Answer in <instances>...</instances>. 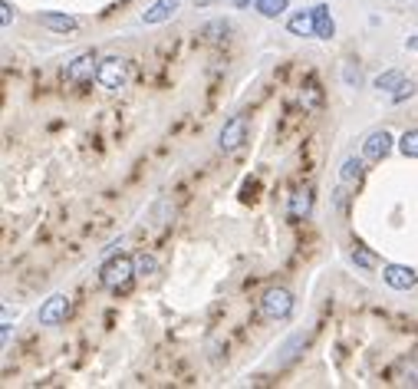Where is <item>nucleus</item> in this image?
Here are the masks:
<instances>
[{
  "label": "nucleus",
  "mask_w": 418,
  "mask_h": 389,
  "mask_svg": "<svg viewBox=\"0 0 418 389\" xmlns=\"http://www.w3.org/2000/svg\"><path fill=\"white\" fill-rule=\"evenodd\" d=\"M37 20H40V27L53 30V33H76V30H79V20L76 17H69V13H57V10H43Z\"/></svg>",
  "instance_id": "obj_9"
},
{
  "label": "nucleus",
  "mask_w": 418,
  "mask_h": 389,
  "mask_svg": "<svg viewBox=\"0 0 418 389\" xmlns=\"http://www.w3.org/2000/svg\"><path fill=\"white\" fill-rule=\"evenodd\" d=\"M135 277V261L125 254H115L109 257L103 264V271H99V284L105 287V291H125V287L132 284Z\"/></svg>",
  "instance_id": "obj_1"
},
{
  "label": "nucleus",
  "mask_w": 418,
  "mask_h": 389,
  "mask_svg": "<svg viewBox=\"0 0 418 389\" xmlns=\"http://www.w3.org/2000/svg\"><path fill=\"white\" fill-rule=\"evenodd\" d=\"M352 264L356 267H366V271H376L379 267V261H376V254L372 251H366V247H352Z\"/></svg>",
  "instance_id": "obj_20"
},
{
  "label": "nucleus",
  "mask_w": 418,
  "mask_h": 389,
  "mask_svg": "<svg viewBox=\"0 0 418 389\" xmlns=\"http://www.w3.org/2000/svg\"><path fill=\"white\" fill-rule=\"evenodd\" d=\"M362 171H366V159H362V155H349V159L339 165V181H342V188H352V185H359Z\"/></svg>",
  "instance_id": "obj_11"
},
{
  "label": "nucleus",
  "mask_w": 418,
  "mask_h": 389,
  "mask_svg": "<svg viewBox=\"0 0 418 389\" xmlns=\"http://www.w3.org/2000/svg\"><path fill=\"white\" fill-rule=\"evenodd\" d=\"M66 313H69V297L66 294H53L47 300V304L40 307V323H43V327H57V323H63L66 320Z\"/></svg>",
  "instance_id": "obj_8"
},
{
  "label": "nucleus",
  "mask_w": 418,
  "mask_h": 389,
  "mask_svg": "<svg viewBox=\"0 0 418 389\" xmlns=\"http://www.w3.org/2000/svg\"><path fill=\"white\" fill-rule=\"evenodd\" d=\"M95 77H99V57L95 53H79L73 63H66V79L73 86L93 83Z\"/></svg>",
  "instance_id": "obj_4"
},
{
  "label": "nucleus",
  "mask_w": 418,
  "mask_h": 389,
  "mask_svg": "<svg viewBox=\"0 0 418 389\" xmlns=\"http://www.w3.org/2000/svg\"><path fill=\"white\" fill-rule=\"evenodd\" d=\"M10 20H13V7L10 0H0V27H10Z\"/></svg>",
  "instance_id": "obj_25"
},
{
  "label": "nucleus",
  "mask_w": 418,
  "mask_h": 389,
  "mask_svg": "<svg viewBox=\"0 0 418 389\" xmlns=\"http://www.w3.org/2000/svg\"><path fill=\"white\" fill-rule=\"evenodd\" d=\"M208 4H214V0H195V7H208Z\"/></svg>",
  "instance_id": "obj_27"
},
{
  "label": "nucleus",
  "mask_w": 418,
  "mask_h": 389,
  "mask_svg": "<svg viewBox=\"0 0 418 389\" xmlns=\"http://www.w3.org/2000/svg\"><path fill=\"white\" fill-rule=\"evenodd\" d=\"M320 103H323V93H320V86L310 79V83L303 86V93H300V106H303V109H316Z\"/></svg>",
  "instance_id": "obj_18"
},
{
  "label": "nucleus",
  "mask_w": 418,
  "mask_h": 389,
  "mask_svg": "<svg viewBox=\"0 0 418 389\" xmlns=\"http://www.w3.org/2000/svg\"><path fill=\"white\" fill-rule=\"evenodd\" d=\"M178 7H181V0H155L149 10H142V23H149V27L165 23V20H171L178 13Z\"/></svg>",
  "instance_id": "obj_10"
},
{
  "label": "nucleus",
  "mask_w": 418,
  "mask_h": 389,
  "mask_svg": "<svg viewBox=\"0 0 418 389\" xmlns=\"http://www.w3.org/2000/svg\"><path fill=\"white\" fill-rule=\"evenodd\" d=\"M310 208H313V191H310V188L296 191V195H294V205H290V218H294V221L306 218V215H310Z\"/></svg>",
  "instance_id": "obj_15"
},
{
  "label": "nucleus",
  "mask_w": 418,
  "mask_h": 389,
  "mask_svg": "<svg viewBox=\"0 0 418 389\" xmlns=\"http://www.w3.org/2000/svg\"><path fill=\"white\" fill-rule=\"evenodd\" d=\"M129 77H132L129 60H122V57H105V60H99V77H95V83L103 86V89H109V93H119V89H125V86H129Z\"/></svg>",
  "instance_id": "obj_2"
},
{
  "label": "nucleus",
  "mask_w": 418,
  "mask_h": 389,
  "mask_svg": "<svg viewBox=\"0 0 418 389\" xmlns=\"http://www.w3.org/2000/svg\"><path fill=\"white\" fill-rule=\"evenodd\" d=\"M415 93V83H402L395 93H392V103H402V99H409V96Z\"/></svg>",
  "instance_id": "obj_23"
},
{
  "label": "nucleus",
  "mask_w": 418,
  "mask_h": 389,
  "mask_svg": "<svg viewBox=\"0 0 418 389\" xmlns=\"http://www.w3.org/2000/svg\"><path fill=\"white\" fill-rule=\"evenodd\" d=\"M392 133L389 129H376V133H369L366 139H362V159L366 162H382L385 155L392 152Z\"/></svg>",
  "instance_id": "obj_6"
},
{
  "label": "nucleus",
  "mask_w": 418,
  "mask_h": 389,
  "mask_svg": "<svg viewBox=\"0 0 418 389\" xmlns=\"http://www.w3.org/2000/svg\"><path fill=\"white\" fill-rule=\"evenodd\" d=\"M313 17H316V40H333L336 37V23L330 17V7H313Z\"/></svg>",
  "instance_id": "obj_13"
},
{
  "label": "nucleus",
  "mask_w": 418,
  "mask_h": 389,
  "mask_svg": "<svg viewBox=\"0 0 418 389\" xmlns=\"http://www.w3.org/2000/svg\"><path fill=\"white\" fill-rule=\"evenodd\" d=\"M294 313V294L286 287H270L260 297V317L264 320H286Z\"/></svg>",
  "instance_id": "obj_3"
},
{
  "label": "nucleus",
  "mask_w": 418,
  "mask_h": 389,
  "mask_svg": "<svg viewBox=\"0 0 418 389\" xmlns=\"http://www.w3.org/2000/svg\"><path fill=\"white\" fill-rule=\"evenodd\" d=\"M244 139H248V119H244V115H234V119H228V123H224V129L218 133L221 152H234V149H240V145H244Z\"/></svg>",
  "instance_id": "obj_5"
},
{
  "label": "nucleus",
  "mask_w": 418,
  "mask_h": 389,
  "mask_svg": "<svg viewBox=\"0 0 418 389\" xmlns=\"http://www.w3.org/2000/svg\"><path fill=\"white\" fill-rule=\"evenodd\" d=\"M300 343H306V337H303V333H296V337H294V340H290V343H286V350H284V363L286 360H294V356H296V346H300Z\"/></svg>",
  "instance_id": "obj_24"
},
{
  "label": "nucleus",
  "mask_w": 418,
  "mask_h": 389,
  "mask_svg": "<svg viewBox=\"0 0 418 389\" xmlns=\"http://www.w3.org/2000/svg\"><path fill=\"white\" fill-rule=\"evenodd\" d=\"M402 83H405V73H402V69H389V73H379V77H376V89H382V93H395Z\"/></svg>",
  "instance_id": "obj_16"
},
{
  "label": "nucleus",
  "mask_w": 418,
  "mask_h": 389,
  "mask_svg": "<svg viewBox=\"0 0 418 389\" xmlns=\"http://www.w3.org/2000/svg\"><path fill=\"white\" fill-rule=\"evenodd\" d=\"M231 4H234V7H240V10L250 7V0H231Z\"/></svg>",
  "instance_id": "obj_26"
},
{
  "label": "nucleus",
  "mask_w": 418,
  "mask_h": 389,
  "mask_svg": "<svg viewBox=\"0 0 418 389\" xmlns=\"http://www.w3.org/2000/svg\"><path fill=\"white\" fill-rule=\"evenodd\" d=\"M228 33H231V20H211V23L201 27V40L204 43H221Z\"/></svg>",
  "instance_id": "obj_14"
},
{
  "label": "nucleus",
  "mask_w": 418,
  "mask_h": 389,
  "mask_svg": "<svg viewBox=\"0 0 418 389\" xmlns=\"http://www.w3.org/2000/svg\"><path fill=\"white\" fill-rule=\"evenodd\" d=\"M399 152L405 159H418V129H409V133L399 139Z\"/></svg>",
  "instance_id": "obj_19"
},
{
  "label": "nucleus",
  "mask_w": 418,
  "mask_h": 389,
  "mask_svg": "<svg viewBox=\"0 0 418 389\" xmlns=\"http://www.w3.org/2000/svg\"><path fill=\"white\" fill-rule=\"evenodd\" d=\"M158 271V261H155L152 254H139L135 257V274L139 277H149V274H155Z\"/></svg>",
  "instance_id": "obj_21"
},
{
  "label": "nucleus",
  "mask_w": 418,
  "mask_h": 389,
  "mask_svg": "<svg viewBox=\"0 0 418 389\" xmlns=\"http://www.w3.org/2000/svg\"><path fill=\"white\" fill-rule=\"evenodd\" d=\"M382 281L392 287V291H412L418 284V274L405 264H385L382 267Z\"/></svg>",
  "instance_id": "obj_7"
},
{
  "label": "nucleus",
  "mask_w": 418,
  "mask_h": 389,
  "mask_svg": "<svg viewBox=\"0 0 418 389\" xmlns=\"http://www.w3.org/2000/svg\"><path fill=\"white\" fill-rule=\"evenodd\" d=\"M257 4V13H260V17H280V13H284L286 7H290V0H254Z\"/></svg>",
  "instance_id": "obj_17"
},
{
  "label": "nucleus",
  "mask_w": 418,
  "mask_h": 389,
  "mask_svg": "<svg viewBox=\"0 0 418 389\" xmlns=\"http://www.w3.org/2000/svg\"><path fill=\"white\" fill-rule=\"evenodd\" d=\"M342 79H346V86H359V83H362L359 67H352V63H342Z\"/></svg>",
  "instance_id": "obj_22"
},
{
  "label": "nucleus",
  "mask_w": 418,
  "mask_h": 389,
  "mask_svg": "<svg viewBox=\"0 0 418 389\" xmlns=\"http://www.w3.org/2000/svg\"><path fill=\"white\" fill-rule=\"evenodd\" d=\"M286 30H290L294 37H316V17H313V10L294 13V17L286 20Z\"/></svg>",
  "instance_id": "obj_12"
}]
</instances>
